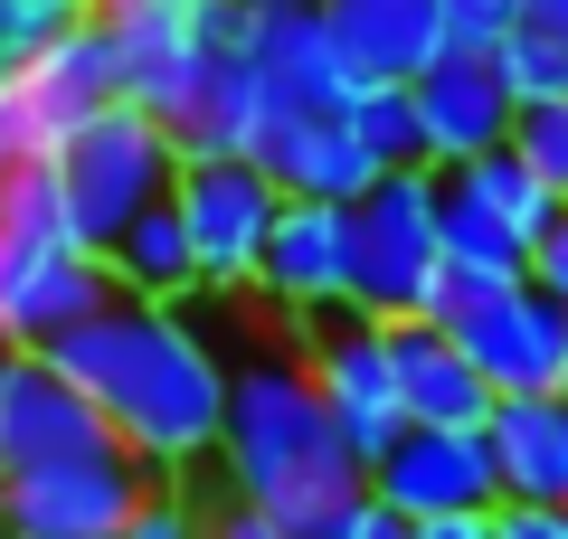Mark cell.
Wrapping results in <instances>:
<instances>
[{"label": "cell", "mask_w": 568, "mask_h": 539, "mask_svg": "<svg viewBox=\"0 0 568 539\" xmlns=\"http://www.w3.org/2000/svg\"><path fill=\"white\" fill-rule=\"evenodd\" d=\"M48 359L95 398L104 436H114L152 482H190V474L219 464L227 350L209 340V322L181 313V303L114 294L95 322H77L67 340H48Z\"/></svg>", "instance_id": "1"}, {"label": "cell", "mask_w": 568, "mask_h": 539, "mask_svg": "<svg viewBox=\"0 0 568 539\" xmlns=\"http://www.w3.org/2000/svg\"><path fill=\"white\" fill-rule=\"evenodd\" d=\"M209 474L227 482V501L284 520L294 539H332L369 501V464L342 445L294 340H256V350L227 359V426Z\"/></svg>", "instance_id": "2"}, {"label": "cell", "mask_w": 568, "mask_h": 539, "mask_svg": "<svg viewBox=\"0 0 568 539\" xmlns=\"http://www.w3.org/2000/svg\"><path fill=\"white\" fill-rule=\"evenodd\" d=\"M114 303V265L77 237L58 171L0 180V350H48Z\"/></svg>", "instance_id": "3"}, {"label": "cell", "mask_w": 568, "mask_h": 539, "mask_svg": "<svg viewBox=\"0 0 568 539\" xmlns=\"http://www.w3.org/2000/svg\"><path fill=\"white\" fill-rule=\"evenodd\" d=\"M48 171H58V190H67L77 237L104 256L142 209H162L171 190H181V142H171L152 114H133V104H104V114L48 161Z\"/></svg>", "instance_id": "4"}, {"label": "cell", "mask_w": 568, "mask_h": 539, "mask_svg": "<svg viewBox=\"0 0 568 539\" xmlns=\"http://www.w3.org/2000/svg\"><path fill=\"white\" fill-rule=\"evenodd\" d=\"M446 294V246H436V171H388L351 209V303L379 322H426Z\"/></svg>", "instance_id": "5"}, {"label": "cell", "mask_w": 568, "mask_h": 539, "mask_svg": "<svg viewBox=\"0 0 568 539\" xmlns=\"http://www.w3.org/2000/svg\"><path fill=\"white\" fill-rule=\"evenodd\" d=\"M426 322L455 332V350L474 359V379L493 398H549L568 369V313L530 275L521 284H446Z\"/></svg>", "instance_id": "6"}, {"label": "cell", "mask_w": 568, "mask_h": 539, "mask_svg": "<svg viewBox=\"0 0 568 539\" xmlns=\"http://www.w3.org/2000/svg\"><path fill=\"white\" fill-rule=\"evenodd\" d=\"M294 359L313 369V388H323L332 426H342V445L361 464H379L388 445H398V369H388V322L361 313V303H342V313H313L294 322Z\"/></svg>", "instance_id": "7"}, {"label": "cell", "mask_w": 568, "mask_h": 539, "mask_svg": "<svg viewBox=\"0 0 568 539\" xmlns=\"http://www.w3.org/2000/svg\"><path fill=\"white\" fill-rule=\"evenodd\" d=\"M190 227V265H200V294H256L265 237L284 218V190L256 161H181V190H171Z\"/></svg>", "instance_id": "8"}, {"label": "cell", "mask_w": 568, "mask_h": 539, "mask_svg": "<svg viewBox=\"0 0 568 539\" xmlns=\"http://www.w3.org/2000/svg\"><path fill=\"white\" fill-rule=\"evenodd\" d=\"M142 492H152V474L123 445H95V455H67V464L0 482V539H123Z\"/></svg>", "instance_id": "9"}, {"label": "cell", "mask_w": 568, "mask_h": 539, "mask_svg": "<svg viewBox=\"0 0 568 539\" xmlns=\"http://www.w3.org/2000/svg\"><path fill=\"white\" fill-rule=\"evenodd\" d=\"M369 501L398 520H455V511H503V474H493L484 426H398L379 464H369Z\"/></svg>", "instance_id": "10"}, {"label": "cell", "mask_w": 568, "mask_h": 539, "mask_svg": "<svg viewBox=\"0 0 568 539\" xmlns=\"http://www.w3.org/2000/svg\"><path fill=\"white\" fill-rule=\"evenodd\" d=\"M104 417L77 379H67L48 350H0V482L10 474H39V464H67V455H95Z\"/></svg>", "instance_id": "11"}, {"label": "cell", "mask_w": 568, "mask_h": 539, "mask_svg": "<svg viewBox=\"0 0 568 539\" xmlns=\"http://www.w3.org/2000/svg\"><path fill=\"white\" fill-rule=\"evenodd\" d=\"M246 48H256V77L275 95V114H351L361 104V77H351L342 39L323 29V0H256Z\"/></svg>", "instance_id": "12"}, {"label": "cell", "mask_w": 568, "mask_h": 539, "mask_svg": "<svg viewBox=\"0 0 568 539\" xmlns=\"http://www.w3.org/2000/svg\"><path fill=\"white\" fill-rule=\"evenodd\" d=\"M417 133H426V171H474L484 152H503L511 142V85L493 58H474V48H446V58L426 67L417 85Z\"/></svg>", "instance_id": "13"}, {"label": "cell", "mask_w": 568, "mask_h": 539, "mask_svg": "<svg viewBox=\"0 0 568 539\" xmlns=\"http://www.w3.org/2000/svg\"><path fill=\"white\" fill-rule=\"evenodd\" d=\"M256 303L284 313V322L342 313V303H351V209L284 200L275 237H265V265H256Z\"/></svg>", "instance_id": "14"}, {"label": "cell", "mask_w": 568, "mask_h": 539, "mask_svg": "<svg viewBox=\"0 0 568 539\" xmlns=\"http://www.w3.org/2000/svg\"><path fill=\"white\" fill-rule=\"evenodd\" d=\"M256 171L275 180L284 200H332V209H361L369 190L388 180L342 114H275L265 142H256Z\"/></svg>", "instance_id": "15"}, {"label": "cell", "mask_w": 568, "mask_h": 539, "mask_svg": "<svg viewBox=\"0 0 568 539\" xmlns=\"http://www.w3.org/2000/svg\"><path fill=\"white\" fill-rule=\"evenodd\" d=\"M323 29L342 39L361 85H417L446 58V20L436 0H323Z\"/></svg>", "instance_id": "16"}, {"label": "cell", "mask_w": 568, "mask_h": 539, "mask_svg": "<svg viewBox=\"0 0 568 539\" xmlns=\"http://www.w3.org/2000/svg\"><path fill=\"white\" fill-rule=\"evenodd\" d=\"M388 369H398V417L407 426H484L503 407L474 379V359L455 350L446 322H388Z\"/></svg>", "instance_id": "17"}, {"label": "cell", "mask_w": 568, "mask_h": 539, "mask_svg": "<svg viewBox=\"0 0 568 539\" xmlns=\"http://www.w3.org/2000/svg\"><path fill=\"white\" fill-rule=\"evenodd\" d=\"M503 501H559L568 511V407L559 398H503L484 417Z\"/></svg>", "instance_id": "18"}, {"label": "cell", "mask_w": 568, "mask_h": 539, "mask_svg": "<svg viewBox=\"0 0 568 539\" xmlns=\"http://www.w3.org/2000/svg\"><path fill=\"white\" fill-rule=\"evenodd\" d=\"M436 246H446V284H521L530 246L474 200L465 171H436Z\"/></svg>", "instance_id": "19"}, {"label": "cell", "mask_w": 568, "mask_h": 539, "mask_svg": "<svg viewBox=\"0 0 568 539\" xmlns=\"http://www.w3.org/2000/svg\"><path fill=\"white\" fill-rule=\"evenodd\" d=\"M104 265H114V294H133V303H190V294H200L190 227H181V209H171V200L142 209V218L104 246Z\"/></svg>", "instance_id": "20"}, {"label": "cell", "mask_w": 568, "mask_h": 539, "mask_svg": "<svg viewBox=\"0 0 568 539\" xmlns=\"http://www.w3.org/2000/svg\"><path fill=\"white\" fill-rule=\"evenodd\" d=\"M465 180H474V200H484V209H493V218H503V227H511L521 246H540L549 227L568 218V200L549 190V180H530L521 161H511V142H503V152H484V161H474Z\"/></svg>", "instance_id": "21"}, {"label": "cell", "mask_w": 568, "mask_h": 539, "mask_svg": "<svg viewBox=\"0 0 568 539\" xmlns=\"http://www.w3.org/2000/svg\"><path fill=\"white\" fill-rule=\"evenodd\" d=\"M351 133H361V152L379 161V171H426V133H417V95L407 85H361V104H351Z\"/></svg>", "instance_id": "22"}, {"label": "cell", "mask_w": 568, "mask_h": 539, "mask_svg": "<svg viewBox=\"0 0 568 539\" xmlns=\"http://www.w3.org/2000/svg\"><path fill=\"white\" fill-rule=\"evenodd\" d=\"M493 67H503L511 104H568V39H549V29H511L503 48H493Z\"/></svg>", "instance_id": "23"}, {"label": "cell", "mask_w": 568, "mask_h": 539, "mask_svg": "<svg viewBox=\"0 0 568 539\" xmlns=\"http://www.w3.org/2000/svg\"><path fill=\"white\" fill-rule=\"evenodd\" d=\"M85 20H95V0H0V67L39 58L48 39H67Z\"/></svg>", "instance_id": "24"}, {"label": "cell", "mask_w": 568, "mask_h": 539, "mask_svg": "<svg viewBox=\"0 0 568 539\" xmlns=\"http://www.w3.org/2000/svg\"><path fill=\"white\" fill-rule=\"evenodd\" d=\"M511 161L568 200V104H521L511 114Z\"/></svg>", "instance_id": "25"}, {"label": "cell", "mask_w": 568, "mask_h": 539, "mask_svg": "<svg viewBox=\"0 0 568 539\" xmlns=\"http://www.w3.org/2000/svg\"><path fill=\"white\" fill-rule=\"evenodd\" d=\"M436 20H446V48H474V58H493V48H503L511 29L530 20V0H436Z\"/></svg>", "instance_id": "26"}, {"label": "cell", "mask_w": 568, "mask_h": 539, "mask_svg": "<svg viewBox=\"0 0 568 539\" xmlns=\"http://www.w3.org/2000/svg\"><path fill=\"white\" fill-rule=\"evenodd\" d=\"M123 539H209V511L181 492V482H152V492H142V511L123 520Z\"/></svg>", "instance_id": "27"}, {"label": "cell", "mask_w": 568, "mask_h": 539, "mask_svg": "<svg viewBox=\"0 0 568 539\" xmlns=\"http://www.w3.org/2000/svg\"><path fill=\"white\" fill-rule=\"evenodd\" d=\"M493 530H503V539H568V511H559V501H503Z\"/></svg>", "instance_id": "28"}, {"label": "cell", "mask_w": 568, "mask_h": 539, "mask_svg": "<svg viewBox=\"0 0 568 539\" xmlns=\"http://www.w3.org/2000/svg\"><path fill=\"white\" fill-rule=\"evenodd\" d=\"M530 284H540V294H549V303H559V313H568V218L549 227L540 246H530Z\"/></svg>", "instance_id": "29"}, {"label": "cell", "mask_w": 568, "mask_h": 539, "mask_svg": "<svg viewBox=\"0 0 568 539\" xmlns=\"http://www.w3.org/2000/svg\"><path fill=\"white\" fill-rule=\"evenodd\" d=\"M209 539H294L284 520H265V511H246V501H209Z\"/></svg>", "instance_id": "30"}, {"label": "cell", "mask_w": 568, "mask_h": 539, "mask_svg": "<svg viewBox=\"0 0 568 539\" xmlns=\"http://www.w3.org/2000/svg\"><path fill=\"white\" fill-rule=\"evenodd\" d=\"M332 539H417V520H398L388 501H361V511H351V520H342Z\"/></svg>", "instance_id": "31"}, {"label": "cell", "mask_w": 568, "mask_h": 539, "mask_svg": "<svg viewBox=\"0 0 568 539\" xmlns=\"http://www.w3.org/2000/svg\"><path fill=\"white\" fill-rule=\"evenodd\" d=\"M417 539H503V530H493V511H455V520H426Z\"/></svg>", "instance_id": "32"}, {"label": "cell", "mask_w": 568, "mask_h": 539, "mask_svg": "<svg viewBox=\"0 0 568 539\" xmlns=\"http://www.w3.org/2000/svg\"><path fill=\"white\" fill-rule=\"evenodd\" d=\"M530 29H549V39H568V0H530Z\"/></svg>", "instance_id": "33"}, {"label": "cell", "mask_w": 568, "mask_h": 539, "mask_svg": "<svg viewBox=\"0 0 568 539\" xmlns=\"http://www.w3.org/2000/svg\"><path fill=\"white\" fill-rule=\"evenodd\" d=\"M549 398H559V407H568V369H559V388H549Z\"/></svg>", "instance_id": "34"}, {"label": "cell", "mask_w": 568, "mask_h": 539, "mask_svg": "<svg viewBox=\"0 0 568 539\" xmlns=\"http://www.w3.org/2000/svg\"><path fill=\"white\" fill-rule=\"evenodd\" d=\"M0 77H10V67H0Z\"/></svg>", "instance_id": "35"}]
</instances>
